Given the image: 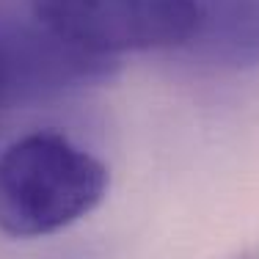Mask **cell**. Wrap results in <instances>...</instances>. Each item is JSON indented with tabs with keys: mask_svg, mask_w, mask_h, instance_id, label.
Wrapping results in <instances>:
<instances>
[{
	"mask_svg": "<svg viewBox=\"0 0 259 259\" xmlns=\"http://www.w3.org/2000/svg\"><path fill=\"white\" fill-rule=\"evenodd\" d=\"M108 168L55 130H33L0 152V232L14 240L47 237L102 204Z\"/></svg>",
	"mask_w": 259,
	"mask_h": 259,
	"instance_id": "obj_1",
	"label": "cell"
},
{
	"mask_svg": "<svg viewBox=\"0 0 259 259\" xmlns=\"http://www.w3.org/2000/svg\"><path fill=\"white\" fill-rule=\"evenodd\" d=\"M33 20L83 50H182L196 28V0H30Z\"/></svg>",
	"mask_w": 259,
	"mask_h": 259,
	"instance_id": "obj_2",
	"label": "cell"
},
{
	"mask_svg": "<svg viewBox=\"0 0 259 259\" xmlns=\"http://www.w3.org/2000/svg\"><path fill=\"white\" fill-rule=\"evenodd\" d=\"M0 53L6 58L11 102L61 94L66 89L105 83L116 75L119 61L83 50L39 25H11L0 30Z\"/></svg>",
	"mask_w": 259,
	"mask_h": 259,
	"instance_id": "obj_3",
	"label": "cell"
},
{
	"mask_svg": "<svg viewBox=\"0 0 259 259\" xmlns=\"http://www.w3.org/2000/svg\"><path fill=\"white\" fill-rule=\"evenodd\" d=\"M199 14L180 53L221 72L259 66V0H196Z\"/></svg>",
	"mask_w": 259,
	"mask_h": 259,
	"instance_id": "obj_4",
	"label": "cell"
},
{
	"mask_svg": "<svg viewBox=\"0 0 259 259\" xmlns=\"http://www.w3.org/2000/svg\"><path fill=\"white\" fill-rule=\"evenodd\" d=\"M11 105V91H9V72H6V58L0 53V110Z\"/></svg>",
	"mask_w": 259,
	"mask_h": 259,
	"instance_id": "obj_5",
	"label": "cell"
},
{
	"mask_svg": "<svg viewBox=\"0 0 259 259\" xmlns=\"http://www.w3.org/2000/svg\"><path fill=\"white\" fill-rule=\"evenodd\" d=\"M229 259H259V248L256 245H248V248L237 251V254H232Z\"/></svg>",
	"mask_w": 259,
	"mask_h": 259,
	"instance_id": "obj_6",
	"label": "cell"
}]
</instances>
